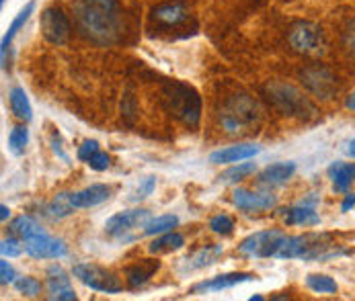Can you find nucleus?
<instances>
[{"instance_id": "nucleus-36", "label": "nucleus", "mask_w": 355, "mask_h": 301, "mask_svg": "<svg viewBox=\"0 0 355 301\" xmlns=\"http://www.w3.org/2000/svg\"><path fill=\"white\" fill-rule=\"evenodd\" d=\"M99 150H101V148H99V142H97V140H87V142H83V144L78 146L76 156H78V160H80V162H85V164H87V162L91 160V156H93V154H97Z\"/></svg>"}, {"instance_id": "nucleus-37", "label": "nucleus", "mask_w": 355, "mask_h": 301, "mask_svg": "<svg viewBox=\"0 0 355 301\" xmlns=\"http://www.w3.org/2000/svg\"><path fill=\"white\" fill-rule=\"evenodd\" d=\"M89 166H91V170H95V172H105L107 168H109V164H111V158L105 154V152H97V154H93L91 156V160L87 162Z\"/></svg>"}, {"instance_id": "nucleus-34", "label": "nucleus", "mask_w": 355, "mask_h": 301, "mask_svg": "<svg viewBox=\"0 0 355 301\" xmlns=\"http://www.w3.org/2000/svg\"><path fill=\"white\" fill-rule=\"evenodd\" d=\"M23 240L21 238H17V236H10V238H4L2 240V244H0V252H2V256L4 258H17V256H21L23 250H25V244H21Z\"/></svg>"}, {"instance_id": "nucleus-29", "label": "nucleus", "mask_w": 355, "mask_h": 301, "mask_svg": "<svg viewBox=\"0 0 355 301\" xmlns=\"http://www.w3.org/2000/svg\"><path fill=\"white\" fill-rule=\"evenodd\" d=\"M306 285H308L310 291L320 293V295H335L337 289H339L337 287V281L333 277H329V275H316V273H312V275L306 277Z\"/></svg>"}, {"instance_id": "nucleus-23", "label": "nucleus", "mask_w": 355, "mask_h": 301, "mask_svg": "<svg viewBox=\"0 0 355 301\" xmlns=\"http://www.w3.org/2000/svg\"><path fill=\"white\" fill-rule=\"evenodd\" d=\"M158 266H160V262H158V260H142V262H138V264L130 266V268L125 271L128 285H130L132 289L142 287L146 281H150V277H153L154 273L158 271Z\"/></svg>"}, {"instance_id": "nucleus-44", "label": "nucleus", "mask_w": 355, "mask_h": 301, "mask_svg": "<svg viewBox=\"0 0 355 301\" xmlns=\"http://www.w3.org/2000/svg\"><path fill=\"white\" fill-rule=\"evenodd\" d=\"M345 154L349 156V158H355V138L347 144V148H345Z\"/></svg>"}, {"instance_id": "nucleus-32", "label": "nucleus", "mask_w": 355, "mask_h": 301, "mask_svg": "<svg viewBox=\"0 0 355 301\" xmlns=\"http://www.w3.org/2000/svg\"><path fill=\"white\" fill-rule=\"evenodd\" d=\"M12 285H15V289H17L21 295H25V298H37V295L42 293V283H40L35 277H29V275L17 277Z\"/></svg>"}, {"instance_id": "nucleus-13", "label": "nucleus", "mask_w": 355, "mask_h": 301, "mask_svg": "<svg viewBox=\"0 0 355 301\" xmlns=\"http://www.w3.org/2000/svg\"><path fill=\"white\" fill-rule=\"evenodd\" d=\"M46 289H48V298L53 301H76L78 295L74 293L72 285H70V277L64 273L62 266L51 264L48 268V279H46Z\"/></svg>"}, {"instance_id": "nucleus-1", "label": "nucleus", "mask_w": 355, "mask_h": 301, "mask_svg": "<svg viewBox=\"0 0 355 301\" xmlns=\"http://www.w3.org/2000/svg\"><path fill=\"white\" fill-rule=\"evenodd\" d=\"M74 19L78 31L97 46H111L119 35L117 0H74Z\"/></svg>"}, {"instance_id": "nucleus-18", "label": "nucleus", "mask_w": 355, "mask_h": 301, "mask_svg": "<svg viewBox=\"0 0 355 301\" xmlns=\"http://www.w3.org/2000/svg\"><path fill=\"white\" fill-rule=\"evenodd\" d=\"M111 197V187L109 185H91L83 191H76L72 193V205L74 209H91V207H97L105 201Z\"/></svg>"}, {"instance_id": "nucleus-30", "label": "nucleus", "mask_w": 355, "mask_h": 301, "mask_svg": "<svg viewBox=\"0 0 355 301\" xmlns=\"http://www.w3.org/2000/svg\"><path fill=\"white\" fill-rule=\"evenodd\" d=\"M29 144V129L25 125H15L8 134V150L12 156H23Z\"/></svg>"}, {"instance_id": "nucleus-45", "label": "nucleus", "mask_w": 355, "mask_h": 301, "mask_svg": "<svg viewBox=\"0 0 355 301\" xmlns=\"http://www.w3.org/2000/svg\"><path fill=\"white\" fill-rule=\"evenodd\" d=\"M251 301H263V295H251Z\"/></svg>"}, {"instance_id": "nucleus-4", "label": "nucleus", "mask_w": 355, "mask_h": 301, "mask_svg": "<svg viewBox=\"0 0 355 301\" xmlns=\"http://www.w3.org/2000/svg\"><path fill=\"white\" fill-rule=\"evenodd\" d=\"M269 100L273 102V107L290 117H308L316 113V107L304 97V93H300L296 86L288 84V82H271L265 89Z\"/></svg>"}, {"instance_id": "nucleus-22", "label": "nucleus", "mask_w": 355, "mask_h": 301, "mask_svg": "<svg viewBox=\"0 0 355 301\" xmlns=\"http://www.w3.org/2000/svg\"><path fill=\"white\" fill-rule=\"evenodd\" d=\"M187 8L183 4H158L156 8H153V19L158 21L160 25L166 27H177L181 23L187 21Z\"/></svg>"}, {"instance_id": "nucleus-26", "label": "nucleus", "mask_w": 355, "mask_h": 301, "mask_svg": "<svg viewBox=\"0 0 355 301\" xmlns=\"http://www.w3.org/2000/svg\"><path fill=\"white\" fill-rule=\"evenodd\" d=\"M185 246V238L177 232H166V234H160L156 236L153 244L148 246L150 254H164V252H175L181 250Z\"/></svg>"}, {"instance_id": "nucleus-31", "label": "nucleus", "mask_w": 355, "mask_h": 301, "mask_svg": "<svg viewBox=\"0 0 355 301\" xmlns=\"http://www.w3.org/2000/svg\"><path fill=\"white\" fill-rule=\"evenodd\" d=\"M254 172H257V166H254L253 162H239L236 166H230L226 172H222V174H220V181L232 185V183H239V181L251 176Z\"/></svg>"}, {"instance_id": "nucleus-17", "label": "nucleus", "mask_w": 355, "mask_h": 301, "mask_svg": "<svg viewBox=\"0 0 355 301\" xmlns=\"http://www.w3.org/2000/svg\"><path fill=\"white\" fill-rule=\"evenodd\" d=\"M261 148L257 144H234V146H226L220 150L209 154V162L211 164H236V162H245L251 160Z\"/></svg>"}, {"instance_id": "nucleus-33", "label": "nucleus", "mask_w": 355, "mask_h": 301, "mask_svg": "<svg viewBox=\"0 0 355 301\" xmlns=\"http://www.w3.org/2000/svg\"><path fill=\"white\" fill-rule=\"evenodd\" d=\"M209 230L218 236H230L234 232V219L226 213H220V215H214L209 219Z\"/></svg>"}, {"instance_id": "nucleus-24", "label": "nucleus", "mask_w": 355, "mask_h": 301, "mask_svg": "<svg viewBox=\"0 0 355 301\" xmlns=\"http://www.w3.org/2000/svg\"><path fill=\"white\" fill-rule=\"evenodd\" d=\"M8 232H10V236H17V238H21L23 242L29 240V238H33V236L46 234V230L40 226V221H35V219L29 217V215H19V217H15V219L8 224Z\"/></svg>"}, {"instance_id": "nucleus-12", "label": "nucleus", "mask_w": 355, "mask_h": 301, "mask_svg": "<svg viewBox=\"0 0 355 301\" xmlns=\"http://www.w3.org/2000/svg\"><path fill=\"white\" fill-rule=\"evenodd\" d=\"M316 203L318 197L310 195L300 203H296L290 209H284V224L286 226H302V228H312L320 224V215L316 213Z\"/></svg>"}, {"instance_id": "nucleus-2", "label": "nucleus", "mask_w": 355, "mask_h": 301, "mask_svg": "<svg viewBox=\"0 0 355 301\" xmlns=\"http://www.w3.org/2000/svg\"><path fill=\"white\" fill-rule=\"evenodd\" d=\"M162 99H164V104H166L168 113L175 119L183 121L189 127H196L200 123L202 99H200V95L191 86L181 84V82H168L162 89Z\"/></svg>"}, {"instance_id": "nucleus-46", "label": "nucleus", "mask_w": 355, "mask_h": 301, "mask_svg": "<svg viewBox=\"0 0 355 301\" xmlns=\"http://www.w3.org/2000/svg\"><path fill=\"white\" fill-rule=\"evenodd\" d=\"M4 2H6V0H0V4H4Z\"/></svg>"}, {"instance_id": "nucleus-42", "label": "nucleus", "mask_w": 355, "mask_h": 301, "mask_svg": "<svg viewBox=\"0 0 355 301\" xmlns=\"http://www.w3.org/2000/svg\"><path fill=\"white\" fill-rule=\"evenodd\" d=\"M8 217H10V209H8L6 205H0V219L6 221Z\"/></svg>"}, {"instance_id": "nucleus-10", "label": "nucleus", "mask_w": 355, "mask_h": 301, "mask_svg": "<svg viewBox=\"0 0 355 301\" xmlns=\"http://www.w3.org/2000/svg\"><path fill=\"white\" fill-rule=\"evenodd\" d=\"M40 25H42V33H44V37L53 44V46H64V44H68V39H70V21H68V17L64 15V10L62 8H58V6H48L44 12H42V21H40Z\"/></svg>"}, {"instance_id": "nucleus-20", "label": "nucleus", "mask_w": 355, "mask_h": 301, "mask_svg": "<svg viewBox=\"0 0 355 301\" xmlns=\"http://www.w3.org/2000/svg\"><path fill=\"white\" fill-rule=\"evenodd\" d=\"M33 8H35V2H33V0H31V2H27V4L19 10V15L12 19V23H10V27L6 29V33L2 35V44H0L2 68H6V53H8V48H10V44H12L15 35L19 33V29H23V27H25V23L29 21V17H31V12H33Z\"/></svg>"}, {"instance_id": "nucleus-14", "label": "nucleus", "mask_w": 355, "mask_h": 301, "mask_svg": "<svg viewBox=\"0 0 355 301\" xmlns=\"http://www.w3.org/2000/svg\"><path fill=\"white\" fill-rule=\"evenodd\" d=\"M232 203L241 211H269L277 207V197L273 193H253L249 189H234L232 193Z\"/></svg>"}, {"instance_id": "nucleus-43", "label": "nucleus", "mask_w": 355, "mask_h": 301, "mask_svg": "<svg viewBox=\"0 0 355 301\" xmlns=\"http://www.w3.org/2000/svg\"><path fill=\"white\" fill-rule=\"evenodd\" d=\"M345 107H347L349 111H354L355 113V91L352 93V95H349V97H347V99H345Z\"/></svg>"}, {"instance_id": "nucleus-15", "label": "nucleus", "mask_w": 355, "mask_h": 301, "mask_svg": "<svg viewBox=\"0 0 355 301\" xmlns=\"http://www.w3.org/2000/svg\"><path fill=\"white\" fill-rule=\"evenodd\" d=\"M253 279V273H224V275H216L207 281L193 285L191 293L200 295V293H211V291H224V289H232L241 283H249Z\"/></svg>"}, {"instance_id": "nucleus-28", "label": "nucleus", "mask_w": 355, "mask_h": 301, "mask_svg": "<svg viewBox=\"0 0 355 301\" xmlns=\"http://www.w3.org/2000/svg\"><path fill=\"white\" fill-rule=\"evenodd\" d=\"M76 209L72 205V193H58L48 205V215L51 219H64L68 215H72Z\"/></svg>"}, {"instance_id": "nucleus-35", "label": "nucleus", "mask_w": 355, "mask_h": 301, "mask_svg": "<svg viewBox=\"0 0 355 301\" xmlns=\"http://www.w3.org/2000/svg\"><path fill=\"white\" fill-rule=\"evenodd\" d=\"M154 187H156V179L154 176H146L140 185H138V189H136V193L130 197L132 201H142L146 199V197H150L154 191Z\"/></svg>"}, {"instance_id": "nucleus-5", "label": "nucleus", "mask_w": 355, "mask_h": 301, "mask_svg": "<svg viewBox=\"0 0 355 301\" xmlns=\"http://www.w3.org/2000/svg\"><path fill=\"white\" fill-rule=\"evenodd\" d=\"M288 42H290L292 50L296 53H302V55H308V57H320L327 51L324 31H322L320 25H316L312 21L296 23L288 33Z\"/></svg>"}, {"instance_id": "nucleus-21", "label": "nucleus", "mask_w": 355, "mask_h": 301, "mask_svg": "<svg viewBox=\"0 0 355 301\" xmlns=\"http://www.w3.org/2000/svg\"><path fill=\"white\" fill-rule=\"evenodd\" d=\"M329 179L333 181V191L335 193H349V187L355 179V164H347V162H333L329 166Z\"/></svg>"}, {"instance_id": "nucleus-11", "label": "nucleus", "mask_w": 355, "mask_h": 301, "mask_svg": "<svg viewBox=\"0 0 355 301\" xmlns=\"http://www.w3.org/2000/svg\"><path fill=\"white\" fill-rule=\"evenodd\" d=\"M25 252L31 256V258H64L68 254V246L64 240L60 238H51L48 234H40V236H33L29 240H25Z\"/></svg>"}, {"instance_id": "nucleus-27", "label": "nucleus", "mask_w": 355, "mask_h": 301, "mask_svg": "<svg viewBox=\"0 0 355 301\" xmlns=\"http://www.w3.org/2000/svg\"><path fill=\"white\" fill-rule=\"evenodd\" d=\"M177 226H179V217L177 215H173V213L158 215V217H150L148 219V224L144 226V234L146 236H160V234L173 232Z\"/></svg>"}, {"instance_id": "nucleus-9", "label": "nucleus", "mask_w": 355, "mask_h": 301, "mask_svg": "<svg viewBox=\"0 0 355 301\" xmlns=\"http://www.w3.org/2000/svg\"><path fill=\"white\" fill-rule=\"evenodd\" d=\"M300 78L306 89L318 99H333V95L339 91V82L335 74L327 66H320V64L306 66L304 70H300Z\"/></svg>"}, {"instance_id": "nucleus-39", "label": "nucleus", "mask_w": 355, "mask_h": 301, "mask_svg": "<svg viewBox=\"0 0 355 301\" xmlns=\"http://www.w3.org/2000/svg\"><path fill=\"white\" fill-rule=\"evenodd\" d=\"M15 279H17L15 268L10 266L8 260H2V262H0V283H2V285H8V283H15Z\"/></svg>"}, {"instance_id": "nucleus-41", "label": "nucleus", "mask_w": 355, "mask_h": 301, "mask_svg": "<svg viewBox=\"0 0 355 301\" xmlns=\"http://www.w3.org/2000/svg\"><path fill=\"white\" fill-rule=\"evenodd\" d=\"M355 207V193H345V199L341 203V211H352Z\"/></svg>"}, {"instance_id": "nucleus-40", "label": "nucleus", "mask_w": 355, "mask_h": 301, "mask_svg": "<svg viewBox=\"0 0 355 301\" xmlns=\"http://www.w3.org/2000/svg\"><path fill=\"white\" fill-rule=\"evenodd\" d=\"M51 148H53V152H55L64 162H70L68 154L62 150V140H60V136H58V134H53V136H51Z\"/></svg>"}, {"instance_id": "nucleus-3", "label": "nucleus", "mask_w": 355, "mask_h": 301, "mask_svg": "<svg viewBox=\"0 0 355 301\" xmlns=\"http://www.w3.org/2000/svg\"><path fill=\"white\" fill-rule=\"evenodd\" d=\"M259 123V104L249 95H232L220 111V125L226 134L239 136Z\"/></svg>"}, {"instance_id": "nucleus-8", "label": "nucleus", "mask_w": 355, "mask_h": 301, "mask_svg": "<svg viewBox=\"0 0 355 301\" xmlns=\"http://www.w3.org/2000/svg\"><path fill=\"white\" fill-rule=\"evenodd\" d=\"M150 219V211L148 209H128V211H119L115 215H111L105 221V232L107 236L115 238V240H132L134 236H130V232H134L136 228H144Z\"/></svg>"}, {"instance_id": "nucleus-25", "label": "nucleus", "mask_w": 355, "mask_h": 301, "mask_svg": "<svg viewBox=\"0 0 355 301\" xmlns=\"http://www.w3.org/2000/svg\"><path fill=\"white\" fill-rule=\"evenodd\" d=\"M8 102H10V109H12L17 119L25 121V123L33 119V109H31V102H29V97H27L25 89L12 86L10 93H8Z\"/></svg>"}, {"instance_id": "nucleus-6", "label": "nucleus", "mask_w": 355, "mask_h": 301, "mask_svg": "<svg viewBox=\"0 0 355 301\" xmlns=\"http://www.w3.org/2000/svg\"><path fill=\"white\" fill-rule=\"evenodd\" d=\"M72 275L74 279H78L85 287L99 291V293H107V295H115L121 293L123 285L121 281L107 268H103L99 264L93 262H78L72 266Z\"/></svg>"}, {"instance_id": "nucleus-19", "label": "nucleus", "mask_w": 355, "mask_h": 301, "mask_svg": "<svg viewBox=\"0 0 355 301\" xmlns=\"http://www.w3.org/2000/svg\"><path fill=\"white\" fill-rule=\"evenodd\" d=\"M222 252H224V248L220 244L196 250L193 254H189V256H185L181 260V273H191V271H200V268H205V266H211L214 262H218Z\"/></svg>"}, {"instance_id": "nucleus-16", "label": "nucleus", "mask_w": 355, "mask_h": 301, "mask_svg": "<svg viewBox=\"0 0 355 301\" xmlns=\"http://www.w3.org/2000/svg\"><path fill=\"white\" fill-rule=\"evenodd\" d=\"M296 172V164L294 162H275L269 164L259 176H257V185L263 189H275L286 185Z\"/></svg>"}, {"instance_id": "nucleus-38", "label": "nucleus", "mask_w": 355, "mask_h": 301, "mask_svg": "<svg viewBox=\"0 0 355 301\" xmlns=\"http://www.w3.org/2000/svg\"><path fill=\"white\" fill-rule=\"evenodd\" d=\"M343 48L352 57H355V19L347 23V27L343 31Z\"/></svg>"}, {"instance_id": "nucleus-7", "label": "nucleus", "mask_w": 355, "mask_h": 301, "mask_svg": "<svg viewBox=\"0 0 355 301\" xmlns=\"http://www.w3.org/2000/svg\"><path fill=\"white\" fill-rule=\"evenodd\" d=\"M286 238L288 236L282 230L254 232L239 244V252L243 256H249V258H277V252H279Z\"/></svg>"}]
</instances>
